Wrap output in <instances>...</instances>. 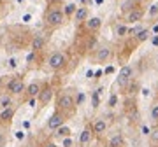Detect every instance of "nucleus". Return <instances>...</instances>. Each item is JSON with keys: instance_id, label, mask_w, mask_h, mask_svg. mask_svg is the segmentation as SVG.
<instances>
[{"instance_id": "obj_14", "label": "nucleus", "mask_w": 158, "mask_h": 147, "mask_svg": "<svg viewBox=\"0 0 158 147\" xmlns=\"http://www.w3.org/2000/svg\"><path fill=\"white\" fill-rule=\"evenodd\" d=\"M109 147H125V137L121 133H114L111 138H109Z\"/></svg>"}, {"instance_id": "obj_20", "label": "nucleus", "mask_w": 158, "mask_h": 147, "mask_svg": "<svg viewBox=\"0 0 158 147\" xmlns=\"http://www.w3.org/2000/svg\"><path fill=\"white\" fill-rule=\"evenodd\" d=\"M27 93H28V96H32V98H35V96L39 95V91H40V84L39 82H32V84L27 88Z\"/></svg>"}, {"instance_id": "obj_31", "label": "nucleus", "mask_w": 158, "mask_h": 147, "mask_svg": "<svg viewBox=\"0 0 158 147\" xmlns=\"http://www.w3.org/2000/svg\"><path fill=\"white\" fill-rule=\"evenodd\" d=\"M44 147H58V145H56V144H53V142H49V144H46Z\"/></svg>"}, {"instance_id": "obj_29", "label": "nucleus", "mask_w": 158, "mask_h": 147, "mask_svg": "<svg viewBox=\"0 0 158 147\" xmlns=\"http://www.w3.org/2000/svg\"><path fill=\"white\" fill-rule=\"evenodd\" d=\"M91 100H93V107H98V102H100V100H98V91L93 95V98H91Z\"/></svg>"}, {"instance_id": "obj_27", "label": "nucleus", "mask_w": 158, "mask_h": 147, "mask_svg": "<svg viewBox=\"0 0 158 147\" xmlns=\"http://www.w3.org/2000/svg\"><path fill=\"white\" fill-rule=\"evenodd\" d=\"M6 130H4V128H0V147L4 145V144H6Z\"/></svg>"}, {"instance_id": "obj_19", "label": "nucleus", "mask_w": 158, "mask_h": 147, "mask_svg": "<svg viewBox=\"0 0 158 147\" xmlns=\"http://www.w3.org/2000/svg\"><path fill=\"white\" fill-rule=\"evenodd\" d=\"M114 34H116V37H127L128 35V26L123 25V23H119V25L114 26Z\"/></svg>"}, {"instance_id": "obj_22", "label": "nucleus", "mask_w": 158, "mask_h": 147, "mask_svg": "<svg viewBox=\"0 0 158 147\" xmlns=\"http://www.w3.org/2000/svg\"><path fill=\"white\" fill-rule=\"evenodd\" d=\"M55 131H56L55 135H56V137H62V138H65V137H70V128H69V126H65V125L58 126Z\"/></svg>"}, {"instance_id": "obj_16", "label": "nucleus", "mask_w": 158, "mask_h": 147, "mask_svg": "<svg viewBox=\"0 0 158 147\" xmlns=\"http://www.w3.org/2000/svg\"><path fill=\"white\" fill-rule=\"evenodd\" d=\"M14 116V107H7V109H2V112H0V123H9Z\"/></svg>"}, {"instance_id": "obj_32", "label": "nucleus", "mask_w": 158, "mask_h": 147, "mask_svg": "<svg viewBox=\"0 0 158 147\" xmlns=\"http://www.w3.org/2000/svg\"><path fill=\"white\" fill-rule=\"evenodd\" d=\"M139 2H141V4H146V2H149V0H139Z\"/></svg>"}, {"instance_id": "obj_2", "label": "nucleus", "mask_w": 158, "mask_h": 147, "mask_svg": "<svg viewBox=\"0 0 158 147\" xmlns=\"http://www.w3.org/2000/svg\"><path fill=\"white\" fill-rule=\"evenodd\" d=\"M56 105H58V110L60 112L70 114L74 110V107H76V100H74V96L70 93H63V95H60Z\"/></svg>"}, {"instance_id": "obj_3", "label": "nucleus", "mask_w": 158, "mask_h": 147, "mask_svg": "<svg viewBox=\"0 0 158 147\" xmlns=\"http://www.w3.org/2000/svg\"><path fill=\"white\" fill-rule=\"evenodd\" d=\"M48 65L51 70H62L67 65V54H63L62 51H55L48 58Z\"/></svg>"}, {"instance_id": "obj_5", "label": "nucleus", "mask_w": 158, "mask_h": 147, "mask_svg": "<svg viewBox=\"0 0 158 147\" xmlns=\"http://www.w3.org/2000/svg\"><path fill=\"white\" fill-rule=\"evenodd\" d=\"M144 16H146V11L139 6V7H135V9H132V11L125 12V21L130 23V25H137L139 21H142Z\"/></svg>"}, {"instance_id": "obj_23", "label": "nucleus", "mask_w": 158, "mask_h": 147, "mask_svg": "<svg viewBox=\"0 0 158 147\" xmlns=\"http://www.w3.org/2000/svg\"><path fill=\"white\" fill-rule=\"evenodd\" d=\"M148 18L151 19V21H155L158 18V2H155L151 7H149V11H148Z\"/></svg>"}, {"instance_id": "obj_11", "label": "nucleus", "mask_w": 158, "mask_h": 147, "mask_svg": "<svg viewBox=\"0 0 158 147\" xmlns=\"http://www.w3.org/2000/svg\"><path fill=\"white\" fill-rule=\"evenodd\" d=\"M91 138H93V131H91V126H86L85 130L79 133V138H77V144L81 147H85V145H88L91 142Z\"/></svg>"}, {"instance_id": "obj_7", "label": "nucleus", "mask_w": 158, "mask_h": 147, "mask_svg": "<svg viewBox=\"0 0 158 147\" xmlns=\"http://www.w3.org/2000/svg\"><path fill=\"white\" fill-rule=\"evenodd\" d=\"M111 56H113V51H111V47H107V46H102V47H98L95 51V60L98 63H107L111 60Z\"/></svg>"}, {"instance_id": "obj_35", "label": "nucleus", "mask_w": 158, "mask_h": 147, "mask_svg": "<svg viewBox=\"0 0 158 147\" xmlns=\"http://www.w3.org/2000/svg\"><path fill=\"white\" fill-rule=\"evenodd\" d=\"M107 147H109V145H107Z\"/></svg>"}, {"instance_id": "obj_9", "label": "nucleus", "mask_w": 158, "mask_h": 147, "mask_svg": "<svg viewBox=\"0 0 158 147\" xmlns=\"http://www.w3.org/2000/svg\"><path fill=\"white\" fill-rule=\"evenodd\" d=\"M53 95H55V91H53V88H51V86L40 88L39 95H37V98H39V103H40V105H48V103L51 102Z\"/></svg>"}, {"instance_id": "obj_24", "label": "nucleus", "mask_w": 158, "mask_h": 147, "mask_svg": "<svg viewBox=\"0 0 158 147\" xmlns=\"http://www.w3.org/2000/svg\"><path fill=\"white\" fill-rule=\"evenodd\" d=\"M149 117H151L153 123H158V102H155L151 105V110H149Z\"/></svg>"}, {"instance_id": "obj_15", "label": "nucleus", "mask_w": 158, "mask_h": 147, "mask_svg": "<svg viewBox=\"0 0 158 147\" xmlns=\"http://www.w3.org/2000/svg\"><path fill=\"white\" fill-rule=\"evenodd\" d=\"M149 37H151V30H149V28H142V30H139V32L134 35V39H135L137 44H142V42H146Z\"/></svg>"}, {"instance_id": "obj_12", "label": "nucleus", "mask_w": 158, "mask_h": 147, "mask_svg": "<svg viewBox=\"0 0 158 147\" xmlns=\"http://www.w3.org/2000/svg\"><path fill=\"white\" fill-rule=\"evenodd\" d=\"M88 18H90V11H88V7H77L76 12H74V21H76V23H85Z\"/></svg>"}, {"instance_id": "obj_26", "label": "nucleus", "mask_w": 158, "mask_h": 147, "mask_svg": "<svg viewBox=\"0 0 158 147\" xmlns=\"http://www.w3.org/2000/svg\"><path fill=\"white\" fill-rule=\"evenodd\" d=\"M76 4H69L67 7H65V16H74V12H76Z\"/></svg>"}, {"instance_id": "obj_8", "label": "nucleus", "mask_w": 158, "mask_h": 147, "mask_svg": "<svg viewBox=\"0 0 158 147\" xmlns=\"http://www.w3.org/2000/svg\"><path fill=\"white\" fill-rule=\"evenodd\" d=\"M62 125H65V114L56 110V112L49 117V121H48V128H49V130H56L58 126H62Z\"/></svg>"}, {"instance_id": "obj_4", "label": "nucleus", "mask_w": 158, "mask_h": 147, "mask_svg": "<svg viewBox=\"0 0 158 147\" xmlns=\"http://www.w3.org/2000/svg\"><path fill=\"white\" fill-rule=\"evenodd\" d=\"M132 77H134V67H132V65H123V67L119 68V72H118L116 84H118L119 88H125V86L132 81Z\"/></svg>"}, {"instance_id": "obj_1", "label": "nucleus", "mask_w": 158, "mask_h": 147, "mask_svg": "<svg viewBox=\"0 0 158 147\" xmlns=\"http://www.w3.org/2000/svg\"><path fill=\"white\" fill-rule=\"evenodd\" d=\"M44 23L49 28H58L65 23V12L58 7H49L44 14Z\"/></svg>"}, {"instance_id": "obj_17", "label": "nucleus", "mask_w": 158, "mask_h": 147, "mask_svg": "<svg viewBox=\"0 0 158 147\" xmlns=\"http://www.w3.org/2000/svg\"><path fill=\"white\" fill-rule=\"evenodd\" d=\"M44 46H46L44 37H42V35H35L34 40H32V49H34V51H40Z\"/></svg>"}, {"instance_id": "obj_25", "label": "nucleus", "mask_w": 158, "mask_h": 147, "mask_svg": "<svg viewBox=\"0 0 158 147\" xmlns=\"http://www.w3.org/2000/svg\"><path fill=\"white\" fill-rule=\"evenodd\" d=\"M11 105H12L11 95H6V96H2V98H0V109H7V107H11Z\"/></svg>"}, {"instance_id": "obj_10", "label": "nucleus", "mask_w": 158, "mask_h": 147, "mask_svg": "<svg viewBox=\"0 0 158 147\" xmlns=\"http://www.w3.org/2000/svg\"><path fill=\"white\" fill-rule=\"evenodd\" d=\"M107 121L104 117H98L93 121V125H91V131H93V135H104L106 131H107Z\"/></svg>"}, {"instance_id": "obj_34", "label": "nucleus", "mask_w": 158, "mask_h": 147, "mask_svg": "<svg viewBox=\"0 0 158 147\" xmlns=\"http://www.w3.org/2000/svg\"><path fill=\"white\" fill-rule=\"evenodd\" d=\"M0 2H2V0H0Z\"/></svg>"}, {"instance_id": "obj_21", "label": "nucleus", "mask_w": 158, "mask_h": 147, "mask_svg": "<svg viewBox=\"0 0 158 147\" xmlns=\"http://www.w3.org/2000/svg\"><path fill=\"white\" fill-rule=\"evenodd\" d=\"M149 144L153 147H158V126H155L153 130H149Z\"/></svg>"}, {"instance_id": "obj_13", "label": "nucleus", "mask_w": 158, "mask_h": 147, "mask_svg": "<svg viewBox=\"0 0 158 147\" xmlns=\"http://www.w3.org/2000/svg\"><path fill=\"white\" fill-rule=\"evenodd\" d=\"M85 26H86V30H90V32H97V30H100V26H102V19L97 18V16L88 18L85 21Z\"/></svg>"}, {"instance_id": "obj_30", "label": "nucleus", "mask_w": 158, "mask_h": 147, "mask_svg": "<svg viewBox=\"0 0 158 147\" xmlns=\"http://www.w3.org/2000/svg\"><path fill=\"white\" fill-rule=\"evenodd\" d=\"M72 145V140H70V137H65L63 138V147H70Z\"/></svg>"}, {"instance_id": "obj_33", "label": "nucleus", "mask_w": 158, "mask_h": 147, "mask_svg": "<svg viewBox=\"0 0 158 147\" xmlns=\"http://www.w3.org/2000/svg\"><path fill=\"white\" fill-rule=\"evenodd\" d=\"M28 147H32V145H28Z\"/></svg>"}, {"instance_id": "obj_6", "label": "nucleus", "mask_w": 158, "mask_h": 147, "mask_svg": "<svg viewBox=\"0 0 158 147\" xmlns=\"http://www.w3.org/2000/svg\"><path fill=\"white\" fill-rule=\"evenodd\" d=\"M25 89H27L25 82H23L21 79H18V77H14V79H11L7 82V91H9V95H19V93H23Z\"/></svg>"}, {"instance_id": "obj_18", "label": "nucleus", "mask_w": 158, "mask_h": 147, "mask_svg": "<svg viewBox=\"0 0 158 147\" xmlns=\"http://www.w3.org/2000/svg\"><path fill=\"white\" fill-rule=\"evenodd\" d=\"M139 6H141V2H139V0H127V2H123V4H121V11L128 12V11H132V9L139 7Z\"/></svg>"}, {"instance_id": "obj_28", "label": "nucleus", "mask_w": 158, "mask_h": 147, "mask_svg": "<svg viewBox=\"0 0 158 147\" xmlns=\"http://www.w3.org/2000/svg\"><path fill=\"white\" fill-rule=\"evenodd\" d=\"M116 102H118V96L113 95L111 98H109V107H114V105H116Z\"/></svg>"}]
</instances>
